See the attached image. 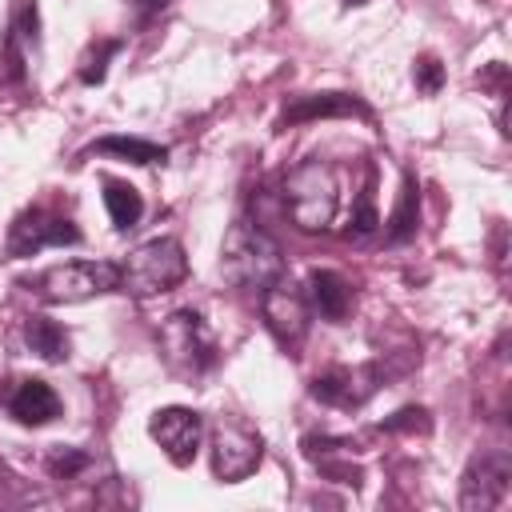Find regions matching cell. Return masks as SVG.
Listing matches in <instances>:
<instances>
[{"label": "cell", "mask_w": 512, "mask_h": 512, "mask_svg": "<svg viewBox=\"0 0 512 512\" xmlns=\"http://www.w3.org/2000/svg\"><path fill=\"white\" fill-rule=\"evenodd\" d=\"M220 276L232 284V288H244V292H264L268 284H276L284 276V256H280V244L252 220H236L228 232H224V244H220Z\"/></svg>", "instance_id": "cell-1"}, {"label": "cell", "mask_w": 512, "mask_h": 512, "mask_svg": "<svg viewBox=\"0 0 512 512\" xmlns=\"http://www.w3.org/2000/svg\"><path fill=\"white\" fill-rule=\"evenodd\" d=\"M280 196H284V212L292 216L300 232H324L336 216L340 184L324 160H304L284 176Z\"/></svg>", "instance_id": "cell-2"}, {"label": "cell", "mask_w": 512, "mask_h": 512, "mask_svg": "<svg viewBox=\"0 0 512 512\" xmlns=\"http://www.w3.org/2000/svg\"><path fill=\"white\" fill-rule=\"evenodd\" d=\"M188 276V256L180 248V240L172 236H156L148 244H140L124 264H120V288L132 296H156L176 288Z\"/></svg>", "instance_id": "cell-3"}, {"label": "cell", "mask_w": 512, "mask_h": 512, "mask_svg": "<svg viewBox=\"0 0 512 512\" xmlns=\"http://www.w3.org/2000/svg\"><path fill=\"white\" fill-rule=\"evenodd\" d=\"M28 288H36V296L48 300V304H76V300H88V296L120 288V264H112V260L52 264L36 280H28Z\"/></svg>", "instance_id": "cell-4"}, {"label": "cell", "mask_w": 512, "mask_h": 512, "mask_svg": "<svg viewBox=\"0 0 512 512\" xmlns=\"http://www.w3.org/2000/svg\"><path fill=\"white\" fill-rule=\"evenodd\" d=\"M264 460V440L260 432H252L244 420L236 416H220L212 424V472L224 484L244 480L248 472H256Z\"/></svg>", "instance_id": "cell-5"}, {"label": "cell", "mask_w": 512, "mask_h": 512, "mask_svg": "<svg viewBox=\"0 0 512 512\" xmlns=\"http://www.w3.org/2000/svg\"><path fill=\"white\" fill-rule=\"evenodd\" d=\"M508 484H512L508 452H484L460 476V508L464 512H492L508 500Z\"/></svg>", "instance_id": "cell-6"}, {"label": "cell", "mask_w": 512, "mask_h": 512, "mask_svg": "<svg viewBox=\"0 0 512 512\" xmlns=\"http://www.w3.org/2000/svg\"><path fill=\"white\" fill-rule=\"evenodd\" d=\"M160 344L168 348V356L188 368V372H204L216 364V340L208 332V324L200 320V312L184 308V312H172L160 328Z\"/></svg>", "instance_id": "cell-7"}, {"label": "cell", "mask_w": 512, "mask_h": 512, "mask_svg": "<svg viewBox=\"0 0 512 512\" xmlns=\"http://www.w3.org/2000/svg\"><path fill=\"white\" fill-rule=\"evenodd\" d=\"M80 228L68 216H56L48 208H28L12 220L8 232V256H36L40 248H60V244H76Z\"/></svg>", "instance_id": "cell-8"}, {"label": "cell", "mask_w": 512, "mask_h": 512, "mask_svg": "<svg viewBox=\"0 0 512 512\" xmlns=\"http://www.w3.org/2000/svg\"><path fill=\"white\" fill-rule=\"evenodd\" d=\"M148 432H152V440L164 448V456L172 460V464H192L196 460V452H200V436H204V420H200V412H192V408H160V412H152V420H148Z\"/></svg>", "instance_id": "cell-9"}, {"label": "cell", "mask_w": 512, "mask_h": 512, "mask_svg": "<svg viewBox=\"0 0 512 512\" xmlns=\"http://www.w3.org/2000/svg\"><path fill=\"white\" fill-rule=\"evenodd\" d=\"M260 312H264V324L272 328V336L280 344H300L304 332H308V300L296 284H268L260 292Z\"/></svg>", "instance_id": "cell-10"}, {"label": "cell", "mask_w": 512, "mask_h": 512, "mask_svg": "<svg viewBox=\"0 0 512 512\" xmlns=\"http://www.w3.org/2000/svg\"><path fill=\"white\" fill-rule=\"evenodd\" d=\"M376 384H380L376 364H364V368H328V372H320L308 384V392L316 400L332 404V408H360L376 392Z\"/></svg>", "instance_id": "cell-11"}, {"label": "cell", "mask_w": 512, "mask_h": 512, "mask_svg": "<svg viewBox=\"0 0 512 512\" xmlns=\"http://www.w3.org/2000/svg\"><path fill=\"white\" fill-rule=\"evenodd\" d=\"M332 116L368 120L372 108L360 96H348V92H312V96H296L292 104H284L280 124H308V120H332Z\"/></svg>", "instance_id": "cell-12"}, {"label": "cell", "mask_w": 512, "mask_h": 512, "mask_svg": "<svg viewBox=\"0 0 512 512\" xmlns=\"http://www.w3.org/2000/svg\"><path fill=\"white\" fill-rule=\"evenodd\" d=\"M8 412H12L20 424L40 428V424H48V420L60 416V396H56V388H52L48 380L28 376V380H20L16 392L8 396Z\"/></svg>", "instance_id": "cell-13"}, {"label": "cell", "mask_w": 512, "mask_h": 512, "mask_svg": "<svg viewBox=\"0 0 512 512\" xmlns=\"http://www.w3.org/2000/svg\"><path fill=\"white\" fill-rule=\"evenodd\" d=\"M308 288H312V304L320 308L324 320H344V316H348V308H352V288H348V280H344L340 272L316 268V272L308 276Z\"/></svg>", "instance_id": "cell-14"}, {"label": "cell", "mask_w": 512, "mask_h": 512, "mask_svg": "<svg viewBox=\"0 0 512 512\" xmlns=\"http://www.w3.org/2000/svg\"><path fill=\"white\" fill-rule=\"evenodd\" d=\"M84 156H120L128 164H164L168 148L152 144V140H140V136H100L84 148Z\"/></svg>", "instance_id": "cell-15"}, {"label": "cell", "mask_w": 512, "mask_h": 512, "mask_svg": "<svg viewBox=\"0 0 512 512\" xmlns=\"http://www.w3.org/2000/svg\"><path fill=\"white\" fill-rule=\"evenodd\" d=\"M416 224H420V188H416V176H412V172H404V180H400V196H396V208H392L388 228H384L388 244H404V240H412V236H416Z\"/></svg>", "instance_id": "cell-16"}, {"label": "cell", "mask_w": 512, "mask_h": 512, "mask_svg": "<svg viewBox=\"0 0 512 512\" xmlns=\"http://www.w3.org/2000/svg\"><path fill=\"white\" fill-rule=\"evenodd\" d=\"M104 208H108V220H112L116 232L136 228L140 216H144V200H140V192H136L132 184H124V180H112V176L104 180Z\"/></svg>", "instance_id": "cell-17"}, {"label": "cell", "mask_w": 512, "mask_h": 512, "mask_svg": "<svg viewBox=\"0 0 512 512\" xmlns=\"http://www.w3.org/2000/svg\"><path fill=\"white\" fill-rule=\"evenodd\" d=\"M24 344L40 360H52V364L68 360V332L56 320H48V316H28L24 320Z\"/></svg>", "instance_id": "cell-18"}, {"label": "cell", "mask_w": 512, "mask_h": 512, "mask_svg": "<svg viewBox=\"0 0 512 512\" xmlns=\"http://www.w3.org/2000/svg\"><path fill=\"white\" fill-rule=\"evenodd\" d=\"M120 48H124V40H100V44H92V48L84 52V60H80V80H84V84H100L104 72H108V60H112Z\"/></svg>", "instance_id": "cell-19"}, {"label": "cell", "mask_w": 512, "mask_h": 512, "mask_svg": "<svg viewBox=\"0 0 512 512\" xmlns=\"http://www.w3.org/2000/svg\"><path fill=\"white\" fill-rule=\"evenodd\" d=\"M28 76V56H24V40L8 28V40L0 48V84H20Z\"/></svg>", "instance_id": "cell-20"}, {"label": "cell", "mask_w": 512, "mask_h": 512, "mask_svg": "<svg viewBox=\"0 0 512 512\" xmlns=\"http://www.w3.org/2000/svg\"><path fill=\"white\" fill-rule=\"evenodd\" d=\"M84 468H88V456H84L80 448H64V444H60V448L48 452V472H52V476H64V480H68V476H76V472H84Z\"/></svg>", "instance_id": "cell-21"}, {"label": "cell", "mask_w": 512, "mask_h": 512, "mask_svg": "<svg viewBox=\"0 0 512 512\" xmlns=\"http://www.w3.org/2000/svg\"><path fill=\"white\" fill-rule=\"evenodd\" d=\"M412 76H416V88H420L424 96H432V92H440V84H444V64L424 52V56H416Z\"/></svg>", "instance_id": "cell-22"}, {"label": "cell", "mask_w": 512, "mask_h": 512, "mask_svg": "<svg viewBox=\"0 0 512 512\" xmlns=\"http://www.w3.org/2000/svg\"><path fill=\"white\" fill-rule=\"evenodd\" d=\"M376 208H372V176H368V184H364V192H360V204H356V212H352V236H372L376 232Z\"/></svg>", "instance_id": "cell-23"}, {"label": "cell", "mask_w": 512, "mask_h": 512, "mask_svg": "<svg viewBox=\"0 0 512 512\" xmlns=\"http://www.w3.org/2000/svg\"><path fill=\"white\" fill-rule=\"evenodd\" d=\"M164 4H168V0H132V8L140 12V20H148V16H156V12L164 8Z\"/></svg>", "instance_id": "cell-24"}, {"label": "cell", "mask_w": 512, "mask_h": 512, "mask_svg": "<svg viewBox=\"0 0 512 512\" xmlns=\"http://www.w3.org/2000/svg\"><path fill=\"white\" fill-rule=\"evenodd\" d=\"M344 4H368V0H344Z\"/></svg>", "instance_id": "cell-25"}]
</instances>
